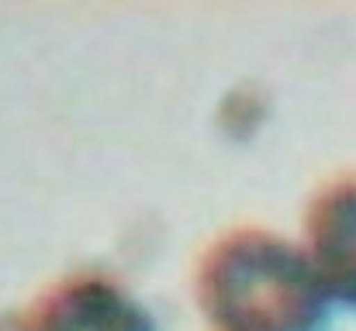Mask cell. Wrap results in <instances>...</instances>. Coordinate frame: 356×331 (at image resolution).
Returning <instances> with one entry per match:
<instances>
[{
    "instance_id": "2",
    "label": "cell",
    "mask_w": 356,
    "mask_h": 331,
    "mask_svg": "<svg viewBox=\"0 0 356 331\" xmlns=\"http://www.w3.org/2000/svg\"><path fill=\"white\" fill-rule=\"evenodd\" d=\"M14 331H152V318L115 276L70 273L35 294Z\"/></svg>"
},
{
    "instance_id": "3",
    "label": "cell",
    "mask_w": 356,
    "mask_h": 331,
    "mask_svg": "<svg viewBox=\"0 0 356 331\" xmlns=\"http://www.w3.org/2000/svg\"><path fill=\"white\" fill-rule=\"evenodd\" d=\"M305 252L329 297L356 307V169L336 173L312 194Z\"/></svg>"
},
{
    "instance_id": "1",
    "label": "cell",
    "mask_w": 356,
    "mask_h": 331,
    "mask_svg": "<svg viewBox=\"0 0 356 331\" xmlns=\"http://www.w3.org/2000/svg\"><path fill=\"white\" fill-rule=\"evenodd\" d=\"M197 300L222 331H318L332 297L305 245L259 224H238L204 248Z\"/></svg>"
}]
</instances>
